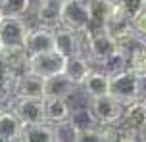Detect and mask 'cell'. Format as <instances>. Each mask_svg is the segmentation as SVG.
Returning a JSON list of instances; mask_svg holds the SVG:
<instances>
[{"mask_svg":"<svg viewBox=\"0 0 146 142\" xmlns=\"http://www.w3.org/2000/svg\"><path fill=\"white\" fill-rule=\"evenodd\" d=\"M110 94L123 106L133 104L146 96V77H140L131 69L110 77Z\"/></svg>","mask_w":146,"mask_h":142,"instance_id":"cell-1","label":"cell"},{"mask_svg":"<svg viewBox=\"0 0 146 142\" xmlns=\"http://www.w3.org/2000/svg\"><path fill=\"white\" fill-rule=\"evenodd\" d=\"M88 108H90V112L94 115L98 127L100 125H119L125 113V106L119 100H115L111 94L88 100Z\"/></svg>","mask_w":146,"mask_h":142,"instance_id":"cell-2","label":"cell"},{"mask_svg":"<svg viewBox=\"0 0 146 142\" xmlns=\"http://www.w3.org/2000/svg\"><path fill=\"white\" fill-rule=\"evenodd\" d=\"M62 25L77 33L92 29V19L88 14V6L85 0H73L62 6Z\"/></svg>","mask_w":146,"mask_h":142,"instance_id":"cell-3","label":"cell"},{"mask_svg":"<svg viewBox=\"0 0 146 142\" xmlns=\"http://www.w3.org/2000/svg\"><path fill=\"white\" fill-rule=\"evenodd\" d=\"M66 58H62L58 52H46L38 56H31L27 71L33 75H38L40 79H50L56 75H62L66 71Z\"/></svg>","mask_w":146,"mask_h":142,"instance_id":"cell-4","label":"cell"},{"mask_svg":"<svg viewBox=\"0 0 146 142\" xmlns=\"http://www.w3.org/2000/svg\"><path fill=\"white\" fill-rule=\"evenodd\" d=\"M117 50H121V46H117L115 40L110 37L104 29H100V31H90L87 58L92 61V65H94V63L102 65L104 61L110 60V58H111Z\"/></svg>","mask_w":146,"mask_h":142,"instance_id":"cell-5","label":"cell"},{"mask_svg":"<svg viewBox=\"0 0 146 142\" xmlns=\"http://www.w3.org/2000/svg\"><path fill=\"white\" fill-rule=\"evenodd\" d=\"M54 52H58L66 60L83 54L81 33H77L73 29H67L64 25H60L58 29H54Z\"/></svg>","mask_w":146,"mask_h":142,"instance_id":"cell-6","label":"cell"},{"mask_svg":"<svg viewBox=\"0 0 146 142\" xmlns=\"http://www.w3.org/2000/svg\"><path fill=\"white\" fill-rule=\"evenodd\" d=\"M27 23L19 17H2L0 19V40L4 48L25 46V38L29 35Z\"/></svg>","mask_w":146,"mask_h":142,"instance_id":"cell-7","label":"cell"},{"mask_svg":"<svg viewBox=\"0 0 146 142\" xmlns=\"http://www.w3.org/2000/svg\"><path fill=\"white\" fill-rule=\"evenodd\" d=\"M12 94L15 98L44 100V79L27 71L21 77H15L14 85H12Z\"/></svg>","mask_w":146,"mask_h":142,"instance_id":"cell-8","label":"cell"},{"mask_svg":"<svg viewBox=\"0 0 146 142\" xmlns=\"http://www.w3.org/2000/svg\"><path fill=\"white\" fill-rule=\"evenodd\" d=\"M12 112L19 117L23 125H38L46 123L44 117V102L42 100H27V98H15Z\"/></svg>","mask_w":146,"mask_h":142,"instance_id":"cell-9","label":"cell"},{"mask_svg":"<svg viewBox=\"0 0 146 142\" xmlns=\"http://www.w3.org/2000/svg\"><path fill=\"white\" fill-rule=\"evenodd\" d=\"M25 50L29 54V58L38 56V54L54 52V29H46V27L31 29L25 38Z\"/></svg>","mask_w":146,"mask_h":142,"instance_id":"cell-10","label":"cell"},{"mask_svg":"<svg viewBox=\"0 0 146 142\" xmlns=\"http://www.w3.org/2000/svg\"><path fill=\"white\" fill-rule=\"evenodd\" d=\"M23 125L12 110H0V142H21Z\"/></svg>","mask_w":146,"mask_h":142,"instance_id":"cell-11","label":"cell"},{"mask_svg":"<svg viewBox=\"0 0 146 142\" xmlns=\"http://www.w3.org/2000/svg\"><path fill=\"white\" fill-rule=\"evenodd\" d=\"M79 87H75L66 73L50 77L44 81V98H64V100H71L77 94Z\"/></svg>","mask_w":146,"mask_h":142,"instance_id":"cell-12","label":"cell"},{"mask_svg":"<svg viewBox=\"0 0 146 142\" xmlns=\"http://www.w3.org/2000/svg\"><path fill=\"white\" fill-rule=\"evenodd\" d=\"M44 117H46V123L50 125H58V123H64V121H69L73 113V106L69 100H64V98H44Z\"/></svg>","mask_w":146,"mask_h":142,"instance_id":"cell-13","label":"cell"},{"mask_svg":"<svg viewBox=\"0 0 146 142\" xmlns=\"http://www.w3.org/2000/svg\"><path fill=\"white\" fill-rule=\"evenodd\" d=\"M62 2L58 0H38L36 8V19L40 27L46 29H58L62 25Z\"/></svg>","mask_w":146,"mask_h":142,"instance_id":"cell-14","label":"cell"},{"mask_svg":"<svg viewBox=\"0 0 146 142\" xmlns=\"http://www.w3.org/2000/svg\"><path fill=\"white\" fill-rule=\"evenodd\" d=\"M92 69H94L92 61L88 60L87 56L79 54V56H73V58H69V60L66 61V71H64V73L67 75V79H69L75 87L81 89L83 83L87 81V77L92 73Z\"/></svg>","mask_w":146,"mask_h":142,"instance_id":"cell-15","label":"cell"},{"mask_svg":"<svg viewBox=\"0 0 146 142\" xmlns=\"http://www.w3.org/2000/svg\"><path fill=\"white\" fill-rule=\"evenodd\" d=\"M81 90L85 92V96L88 100L110 96V75L104 73L102 69H92V73L88 75L87 81L83 83Z\"/></svg>","mask_w":146,"mask_h":142,"instance_id":"cell-16","label":"cell"},{"mask_svg":"<svg viewBox=\"0 0 146 142\" xmlns=\"http://www.w3.org/2000/svg\"><path fill=\"white\" fill-rule=\"evenodd\" d=\"M119 125L123 129H127V131H133V133L144 129L146 127V102L144 100H137L133 104L125 106L123 119H121Z\"/></svg>","mask_w":146,"mask_h":142,"instance_id":"cell-17","label":"cell"},{"mask_svg":"<svg viewBox=\"0 0 146 142\" xmlns=\"http://www.w3.org/2000/svg\"><path fill=\"white\" fill-rule=\"evenodd\" d=\"M88 6V14L92 19V29L90 31H100L106 27L108 19L111 17L113 12V0H87Z\"/></svg>","mask_w":146,"mask_h":142,"instance_id":"cell-18","label":"cell"},{"mask_svg":"<svg viewBox=\"0 0 146 142\" xmlns=\"http://www.w3.org/2000/svg\"><path fill=\"white\" fill-rule=\"evenodd\" d=\"M2 58L6 61V65L15 77H21L27 73V65H29V54L25 50V46H15V48H4L2 50Z\"/></svg>","mask_w":146,"mask_h":142,"instance_id":"cell-19","label":"cell"},{"mask_svg":"<svg viewBox=\"0 0 146 142\" xmlns=\"http://www.w3.org/2000/svg\"><path fill=\"white\" fill-rule=\"evenodd\" d=\"M125 50H127L129 69L135 71V73H139L140 77H146V40L137 38Z\"/></svg>","mask_w":146,"mask_h":142,"instance_id":"cell-20","label":"cell"},{"mask_svg":"<svg viewBox=\"0 0 146 142\" xmlns=\"http://www.w3.org/2000/svg\"><path fill=\"white\" fill-rule=\"evenodd\" d=\"M21 142H56L54 125H50V123L27 125V127L23 129Z\"/></svg>","mask_w":146,"mask_h":142,"instance_id":"cell-21","label":"cell"},{"mask_svg":"<svg viewBox=\"0 0 146 142\" xmlns=\"http://www.w3.org/2000/svg\"><path fill=\"white\" fill-rule=\"evenodd\" d=\"M69 121H71V125L77 131H87V129L98 127V123H96L94 115H92L88 106H85V108H73V113L69 117Z\"/></svg>","mask_w":146,"mask_h":142,"instance_id":"cell-22","label":"cell"},{"mask_svg":"<svg viewBox=\"0 0 146 142\" xmlns=\"http://www.w3.org/2000/svg\"><path fill=\"white\" fill-rule=\"evenodd\" d=\"M31 10V0H0V14L2 17H19Z\"/></svg>","mask_w":146,"mask_h":142,"instance_id":"cell-23","label":"cell"},{"mask_svg":"<svg viewBox=\"0 0 146 142\" xmlns=\"http://www.w3.org/2000/svg\"><path fill=\"white\" fill-rule=\"evenodd\" d=\"M100 69H102L104 73H108L110 77H113V75L121 73V71H125V69H129V61H127V50L125 48H121V50H117L110 60H106L100 65Z\"/></svg>","mask_w":146,"mask_h":142,"instance_id":"cell-24","label":"cell"},{"mask_svg":"<svg viewBox=\"0 0 146 142\" xmlns=\"http://www.w3.org/2000/svg\"><path fill=\"white\" fill-rule=\"evenodd\" d=\"M54 133H56V142H77L79 136V131L71 125V121L54 125Z\"/></svg>","mask_w":146,"mask_h":142,"instance_id":"cell-25","label":"cell"},{"mask_svg":"<svg viewBox=\"0 0 146 142\" xmlns=\"http://www.w3.org/2000/svg\"><path fill=\"white\" fill-rule=\"evenodd\" d=\"M115 2V6L123 12L129 19H133V17H137V15L142 12L146 8V2L144 0H113Z\"/></svg>","mask_w":146,"mask_h":142,"instance_id":"cell-26","label":"cell"},{"mask_svg":"<svg viewBox=\"0 0 146 142\" xmlns=\"http://www.w3.org/2000/svg\"><path fill=\"white\" fill-rule=\"evenodd\" d=\"M15 81V75L10 71V67L6 65V61L0 54V90H8L12 92V85Z\"/></svg>","mask_w":146,"mask_h":142,"instance_id":"cell-27","label":"cell"},{"mask_svg":"<svg viewBox=\"0 0 146 142\" xmlns=\"http://www.w3.org/2000/svg\"><path fill=\"white\" fill-rule=\"evenodd\" d=\"M131 27H133V31H135L137 38L146 40V8L137 15V17H133V19H131Z\"/></svg>","mask_w":146,"mask_h":142,"instance_id":"cell-28","label":"cell"},{"mask_svg":"<svg viewBox=\"0 0 146 142\" xmlns=\"http://www.w3.org/2000/svg\"><path fill=\"white\" fill-rule=\"evenodd\" d=\"M77 142H104V140H102V135H100L98 127H96V129H87V131H79Z\"/></svg>","mask_w":146,"mask_h":142,"instance_id":"cell-29","label":"cell"},{"mask_svg":"<svg viewBox=\"0 0 146 142\" xmlns=\"http://www.w3.org/2000/svg\"><path fill=\"white\" fill-rule=\"evenodd\" d=\"M58 2H62V4H66V2H73V0H58Z\"/></svg>","mask_w":146,"mask_h":142,"instance_id":"cell-30","label":"cell"},{"mask_svg":"<svg viewBox=\"0 0 146 142\" xmlns=\"http://www.w3.org/2000/svg\"><path fill=\"white\" fill-rule=\"evenodd\" d=\"M2 50H4V44H2V40H0V54H2Z\"/></svg>","mask_w":146,"mask_h":142,"instance_id":"cell-31","label":"cell"},{"mask_svg":"<svg viewBox=\"0 0 146 142\" xmlns=\"http://www.w3.org/2000/svg\"><path fill=\"white\" fill-rule=\"evenodd\" d=\"M142 100H144V102H146V96H144V98H142Z\"/></svg>","mask_w":146,"mask_h":142,"instance_id":"cell-32","label":"cell"},{"mask_svg":"<svg viewBox=\"0 0 146 142\" xmlns=\"http://www.w3.org/2000/svg\"><path fill=\"white\" fill-rule=\"evenodd\" d=\"M0 19H2V14H0Z\"/></svg>","mask_w":146,"mask_h":142,"instance_id":"cell-33","label":"cell"},{"mask_svg":"<svg viewBox=\"0 0 146 142\" xmlns=\"http://www.w3.org/2000/svg\"><path fill=\"white\" fill-rule=\"evenodd\" d=\"M144 2H146V0H144Z\"/></svg>","mask_w":146,"mask_h":142,"instance_id":"cell-34","label":"cell"}]
</instances>
